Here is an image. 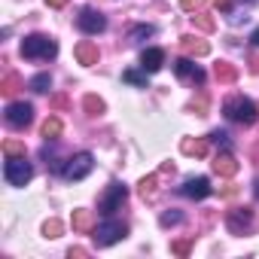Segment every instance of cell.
Here are the masks:
<instances>
[{
    "instance_id": "obj_1",
    "label": "cell",
    "mask_w": 259,
    "mask_h": 259,
    "mask_svg": "<svg viewBox=\"0 0 259 259\" xmlns=\"http://www.w3.org/2000/svg\"><path fill=\"white\" fill-rule=\"evenodd\" d=\"M22 55L31 58V61H49L58 55V43L46 34H31L22 40Z\"/></svg>"
},
{
    "instance_id": "obj_2",
    "label": "cell",
    "mask_w": 259,
    "mask_h": 259,
    "mask_svg": "<svg viewBox=\"0 0 259 259\" xmlns=\"http://www.w3.org/2000/svg\"><path fill=\"white\" fill-rule=\"evenodd\" d=\"M223 113H226V119L241 122V125H253V122L259 119L256 104H253L250 98H244V95H232V98L223 104Z\"/></svg>"
},
{
    "instance_id": "obj_3",
    "label": "cell",
    "mask_w": 259,
    "mask_h": 259,
    "mask_svg": "<svg viewBox=\"0 0 259 259\" xmlns=\"http://www.w3.org/2000/svg\"><path fill=\"white\" fill-rule=\"evenodd\" d=\"M4 177H7L10 186H25L34 177V168H31V162H25V156H7Z\"/></svg>"
},
{
    "instance_id": "obj_4",
    "label": "cell",
    "mask_w": 259,
    "mask_h": 259,
    "mask_svg": "<svg viewBox=\"0 0 259 259\" xmlns=\"http://www.w3.org/2000/svg\"><path fill=\"white\" fill-rule=\"evenodd\" d=\"M125 235H128V226L119 223V220H107V223L95 226V232H92V238H95L98 247H113V244L122 241Z\"/></svg>"
},
{
    "instance_id": "obj_5",
    "label": "cell",
    "mask_w": 259,
    "mask_h": 259,
    "mask_svg": "<svg viewBox=\"0 0 259 259\" xmlns=\"http://www.w3.org/2000/svg\"><path fill=\"white\" fill-rule=\"evenodd\" d=\"M92 168H95V156L92 153H76V156L67 159L61 174H64V180H82V177L92 174Z\"/></svg>"
},
{
    "instance_id": "obj_6",
    "label": "cell",
    "mask_w": 259,
    "mask_h": 259,
    "mask_svg": "<svg viewBox=\"0 0 259 259\" xmlns=\"http://www.w3.org/2000/svg\"><path fill=\"white\" fill-rule=\"evenodd\" d=\"M226 226H229L235 235H247V232L256 229V217H253L250 207H235V210L226 213Z\"/></svg>"
},
{
    "instance_id": "obj_7",
    "label": "cell",
    "mask_w": 259,
    "mask_h": 259,
    "mask_svg": "<svg viewBox=\"0 0 259 259\" xmlns=\"http://www.w3.org/2000/svg\"><path fill=\"white\" fill-rule=\"evenodd\" d=\"M125 198H128V189H125L122 183H110L107 192L101 195V213H104V217H113V213L125 204Z\"/></svg>"
},
{
    "instance_id": "obj_8",
    "label": "cell",
    "mask_w": 259,
    "mask_h": 259,
    "mask_svg": "<svg viewBox=\"0 0 259 259\" xmlns=\"http://www.w3.org/2000/svg\"><path fill=\"white\" fill-rule=\"evenodd\" d=\"M31 119H34V107H31V104L16 101V104L7 107V125H10V128H28Z\"/></svg>"
},
{
    "instance_id": "obj_9",
    "label": "cell",
    "mask_w": 259,
    "mask_h": 259,
    "mask_svg": "<svg viewBox=\"0 0 259 259\" xmlns=\"http://www.w3.org/2000/svg\"><path fill=\"white\" fill-rule=\"evenodd\" d=\"M180 192H183L186 198L201 201V198H207V195L213 192V186H210V180H207V177H189V180L180 186Z\"/></svg>"
},
{
    "instance_id": "obj_10",
    "label": "cell",
    "mask_w": 259,
    "mask_h": 259,
    "mask_svg": "<svg viewBox=\"0 0 259 259\" xmlns=\"http://www.w3.org/2000/svg\"><path fill=\"white\" fill-rule=\"evenodd\" d=\"M76 25H79V31H85V34H101V31L107 28V19H104L98 10H82L79 19H76Z\"/></svg>"
},
{
    "instance_id": "obj_11",
    "label": "cell",
    "mask_w": 259,
    "mask_h": 259,
    "mask_svg": "<svg viewBox=\"0 0 259 259\" xmlns=\"http://www.w3.org/2000/svg\"><path fill=\"white\" fill-rule=\"evenodd\" d=\"M174 73L180 79H195V82H204V70L198 64H192V58H177L174 61Z\"/></svg>"
},
{
    "instance_id": "obj_12",
    "label": "cell",
    "mask_w": 259,
    "mask_h": 259,
    "mask_svg": "<svg viewBox=\"0 0 259 259\" xmlns=\"http://www.w3.org/2000/svg\"><path fill=\"white\" fill-rule=\"evenodd\" d=\"M213 174H220V177H235L238 174V162H235V156L232 153H217V159H213Z\"/></svg>"
},
{
    "instance_id": "obj_13",
    "label": "cell",
    "mask_w": 259,
    "mask_h": 259,
    "mask_svg": "<svg viewBox=\"0 0 259 259\" xmlns=\"http://www.w3.org/2000/svg\"><path fill=\"white\" fill-rule=\"evenodd\" d=\"M73 55H76V61H79V64H85V67H95V64H98V46H95L92 40L76 43Z\"/></svg>"
},
{
    "instance_id": "obj_14",
    "label": "cell",
    "mask_w": 259,
    "mask_h": 259,
    "mask_svg": "<svg viewBox=\"0 0 259 259\" xmlns=\"http://www.w3.org/2000/svg\"><path fill=\"white\" fill-rule=\"evenodd\" d=\"M180 46H183V52H186V55H192V58H201V55H207V52H210V46H207L204 40L192 37V34L180 37Z\"/></svg>"
},
{
    "instance_id": "obj_15",
    "label": "cell",
    "mask_w": 259,
    "mask_h": 259,
    "mask_svg": "<svg viewBox=\"0 0 259 259\" xmlns=\"http://www.w3.org/2000/svg\"><path fill=\"white\" fill-rule=\"evenodd\" d=\"M162 64H165V52H162V49H147V52L141 55V67H144L147 73L162 70Z\"/></svg>"
},
{
    "instance_id": "obj_16",
    "label": "cell",
    "mask_w": 259,
    "mask_h": 259,
    "mask_svg": "<svg viewBox=\"0 0 259 259\" xmlns=\"http://www.w3.org/2000/svg\"><path fill=\"white\" fill-rule=\"evenodd\" d=\"M180 150H183L186 156L204 159V156H207V141H201V138H183V141H180Z\"/></svg>"
},
{
    "instance_id": "obj_17",
    "label": "cell",
    "mask_w": 259,
    "mask_h": 259,
    "mask_svg": "<svg viewBox=\"0 0 259 259\" xmlns=\"http://www.w3.org/2000/svg\"><path fill=\"white\" fill-rule=\"evenodd\" d=\"M73 232H79V235H89V232H95V223H92V210H73Z\"/></svg>"
},
{
    "instance_id": "obj_18",
    "label": "cell",
    "mask_w": 259,
    "mask_h": 259,
    "mask_svg": "<svg viewBox=\"0 0 259 259\" xmlns=\"http://www.w3.org/2000/svg\"><path fill=\"white\" fill-rule=\"evenodd\" d=\"M213 76H217L220 82H226V85H229V82H235V79H238V70H235V64H229V61H220V64L213 67Z\"/></svg>"
},
{
    "instance_id": "obj_19",
    "label": "cell",
    "mask_w": 259,
    "mask_h": 259,
    "mask_svg": "<svg viewBox=\"0 0 259 259\" xmlns=\"http://www.w3.org/2000/svg\"><path fill=\"white\" fill-rule=\"evenodd\" d=\"M61 132H64V125H61L58 116H49V119L43 122V138H46V141H55Z\"/></svg>"
},
{
    "instance_id": "obj_20",
    "label": "cell",
    "mask_w": 259,
    "mask_h": 259,
    "mask_svg": "<svg viewBox=\"0 0 259 259\" xmlns=\"http://www.w3.org/2000/svg\"><path fill=\"white\" fill-rule=\"evenodd\" d=\"M19 89H22V76L19 73H7L4 82H0V92H4V95H16Z\"/></svg>"
},
{
    "instance_id": "obj_21",
    "label": "cell",
    "mask_w": 259,
    "mask_h": 259,
    "mask_svg": "<svg viewBox=\"0 0 259 259\" xmlns=\"http://www.w3.org/2000/svg\"><path fill=\"white\" fill-rule=\"evenodd\" d=\"M82 107H85L89 116H101V113H104V101H101L98 95H85V98H82Z\"/></svg>"
},
{
    "instance_id": "obj_22",
    "label": "cell",
    "mask_w": 259,
    "mask_h": 259,
    "mask_svg": "<svg viewBox=\"0 0 259 259\" xmlns=\"http://www.w3.org/2000/svg\"><path fill=\"white\" fill-rule=\"evenodd\" d=\"M192 22H195V28H198V31H207V34L217 28V25H213V19H210L207 13H198V16H192Z\"/></svg>"
},
{
    "instance_id": "obj_23",
    "label": "cell",
    "mask_w": 259,
    "mask_h": 259,
    "mask_svg": "<svg viewBox=\"0 0 259 259\" xmlns=\"http://www.w3.org/2000/svg\"><path fill=\"white\" fill-rule=\"evenodd\" d=\"M49 85H52V76H49V73H37V76L31 79V89H34V92H49Z\"/></svg>"
},
{
    "instance_id": "obj_24",
    "label": "cell",
    "mask_w": 259,
    "mask_h": 259,
    "mask_svg": "<svg viewBox=\"0 0 259 259\" xmlns=\"http://www.w3.org/2000/svg\"><path fill=\"white\" fill-rule=\"evenodd\" d=\"M122 79L132 82V85H147V70H144V73H141V70H125Z\"/></svg>"
},
{
    "instance_id": "obj_25",
    "label": "cell",
    "mask_w": 259,
    "mask_h": 259,
    "mask_svg": "<svg viewBox=\"0 0 259 259\" xmlns=\"http://www.w3.org/2000/svg\"><path fill=\"white\" fill-rule=\"evenodd\" d=\"M4 153H7V156H25V144L16 141V138H10V141L4 144Z\"/></svg>"
},
{
    "instance_id": "obj_26",
    "label": "cell",
    "mask_w": 259,
    "mask_h": 259,
    "mask_svg": "<svg viewBox=\"0 0 259 259\" xmlns=\"http://www.w3.org/2000/svg\"><path fill=\"white\" fill-rule=\"evenodd\" d=\"M61 232H64V226L58 220H46V226H43V235L46 238H61Z\"/></svg>"
},
{
    "instance_id": "obj_27",
    "label": "cell",
    "mask_w": 259,
    "mask_h": 259,
    "mask_svg": "<svg viewBox=\"0 0 259 259\" xmlns=\"http://www.w3.org/2000/svg\"><path fill=\"white\" fill-rule=\"evenodd\" d=\"M153 34H156L153 25H138V28H132V34H128V37H132V40H144V37H153Z\"/></svg>"
},
{
    "instance_id": "obj_28",
    "label": "cell",
    "mask_w": 259,
    "mask_h": 259,
    "mask_svg": "<svg viewBox=\"0 0 259 259\" xmlns=\"http://www.w3.org/2000/svg\"><path fill=\"white\" fill-rule=\"evenodd\" d=\"M156 180H159L156 174H150V177H144V180H141V195H144V198H150V195L156 192Z\"/></svg>"
},
{
    "instance_id": "obj_29",
    "label": "cell",
    "mask_w": 259,
    "mask_h": 259,
    "mask_svg": "<svg viewBox=\"0 0 259 259\" xmlns=\"http://www.w3.org/2000/svg\"><path fill=\"white\" fill-rule=\"evenodd\" d=\"M189 250H192V241H189V238H183V241H174V244H171V253H174V256H186Z\"/></svg>"
},
{
    "instance_id": "obj_30",
    "label": "cell",
    "mask_w": 259,
    "mask_h": 259,
    "mask_svg": "<svg viewBox=\"0 0 259 259\" xmlns=\"http://www.w3.org/2000/svg\"><path fill=\"white\" fill-rule=\"evenodd\" d=\"M180 7H183L186 13H198V10L204 7V0H180Z\"/></svg>"
},
{
    "instance_id": "obj_31",
    "label": "cell",
    "mask_w": 259,
    "mask_h": 259,
    "mask_svg": "<svg viewBox=\"0 0 259 259\" xmlns=\"http://www.w3.org/2000/svg\"><path fill=\"white\" fill-rule=\"evenodd\" d=\"M180 220H183V217H180L177 210H174V213H162V226H174V223H180Z\"/></svg>"
},
{
    "instance_id": "obj_32",
    "label": "cell",
    "mask_w": 259,
    "mask_h": 259,
    "mask_svg": "<svg viewBox=\"0 0 259 259\" xmlns=\"http://www.w3.org/2000/svg\"><path fill=\"white\" fill-rule=\"evenodd\" d=\"M189 110H198V113H204V110H207V98L201 95L198 101H192V104H189Z\"/></svg>"
},
{
    "instance_id": "obj_33",
    "label": "cell",
    "mask_w": 259,
    "mask_h": 259,
    "mask_svg": "<svg viewBox=\"0 0 259 259\" xmlns=\"http://www.w3.org/2000/svg\"><path fill=\"white\" fill-rule=\"evenodd\" d=\"M52 107H55V110H64V107H67V98H64V95H55V98H52Z\"/></svg>"
},
{
    "instance_id": "obj_34",
    "label": "cell",
    "mask_w": 259,
    "mask_h": 259,
    "mask_svg": "<svg viewBox=\"0 0 259 259\" xmlns=\"http://www.w3.org/2000/svg\"><path fill=\"white\" fill-rule=\"evenodd\" d=\"M210 138H213V141H217V144H226V141H229V135H226V132H213V135H210Z\"/></svg>"
},
{
    "instance_id": "obj_35",
    "label": "cell",
    "mask_w": 259,
    "mask_h": 259,
    "mask_svg": "<svg viewBox=\"0 0 259 259\" xmlns=\"http://www.w3.org/2000/svg\"><path fill=\"white\" fill-rule=\"evenodd\" d=\"M67 4V0H46V7H52V10H61Z\"/></svg>"
},
{
    "instance_id": "obj_36",
    "label": "cell",
    "mask_w": 259,
    "mask_h": 259,
    "mask_svg": "<svg viewBox=\"0 0 259 259\" xmlns=\"http://www.w3.org/2000/svg\"><path fill=\"white\" fill-rule=\"evenodd\" d=\"M213 4H217V7H220V10H226V13H229V10H232V0H213Z\"/></svg>"
},
{
    "instance_id": "obj_37",
    "label": "cell",
    "mask_w": 259,
    "mask_h": 259,
    "mask_svg": "<svg viewBox=\"0 0 259 259\" xmlns=\"http://www.w3.org/2000/svg\"><path fill=\"white\" fill-rule=\"evenodd\" d=\"M250 43H253V46H259V28H256L253 34H250Z\"/></svg>"
},
{
    "instance_id": "obj_38",
    "label": "cell",
    "mask_w": 259,
    "mask_h": 259,
    "mask_svg": "<svg viewBox=\"0 0 259 259\" xmlns=\"http://www.w3.org/2000/svg\"><path fill=\"white\" fill-rule=\"evenodd\" d=\"M256 195H259V180H256Z\"/></svg>"
}]
</instances>
